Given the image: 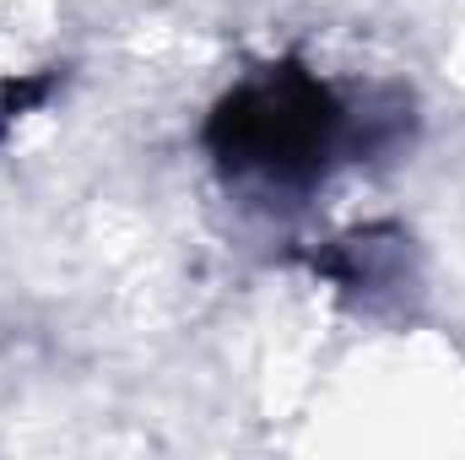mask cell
<instances>
[{
    "label": "cell",
    "mask_w": 465,
    "mask_h": 460,
    "mask_svg": "<svg viewBox=\"0 0 465 460\" xmlns=\"http://www.w3.org/2000/svg\"><path fill=\"white\" fill-rule=\"evenodd\" d=\"M331 98L314 82L282 76L265 87H249L228 104V152L243 168H265V174H298L309 163L314 146L331 141Z\"/></svg>",
    "instance_id": "cell-1"
}]
</instances>
